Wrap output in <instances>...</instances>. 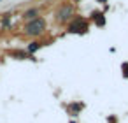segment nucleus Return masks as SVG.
Returning <instances> with one entry per match:
<instances>
[{
	"label": "nucleus",
	"instance_id": "obj_1",
	"mask_svg": "<svg viewBox=\"0 0 128 123\" xmlns=\"http://www.w3.org/2000/svg\"><path fill=\"white\" fill-rule=\"evenodd\" d=\"M76 14H77L76 4H72V2H62V4L54 9V13H53L54 21H56L58 25H62V27H67V25L74 20Z\"/></svg>",
	"mask_w": 128,
	"mask_h": 123
},
{
	"label": "nucleus",
	"instance_id": "obj_2",
	"mask_svg": "<svg viewBox=\"0 0 128 123\" xmlns=\"http://www.w3.org/2000/svg\"><path fill=\"white\" fill-rule=\"evenodd\" d=\"M48 32V21L46 18L39 16L35 20H30V21H25V27H23V34L30 39H39L42 37L44 34Z\"/></svg>",
	"mask_w": 128,
	"mask_h": 123
},
{
	"label": "nucleus",
	"instance_id": "obj_3",
	"mask_svg": "<svg viewBox=\"0 0 128 123\" xmlns=\"http://www.w3.org/2000/svg\"><path fill=\"white\" fill-rule=\"evenodd\" d=\"M67 32L68 34H76V35H84L90 32V20L84 18V16H79L76 14L74 20L67 25Z\"/></svg>",
	"mask_w": 128,
	"mask_h": 123
},
{
	"label": "nucleus",
	"instance_id": "obj_4",
	"mask_svg": "<svg viewBox=\"0 0 128 123\" xmlns=\"http://www.w3.org/2000/svg\"><path fill=\"white\" fill-rule=\"evenodd\" d=\"M90 20H91V21L95 23V27H98V28L105 27V14L100 13V11H93L91 16H90Z\"/></svg>",
	"mask_w": 128,
	"mask_h": 123
},
{
	"label": "nucleus",
	"instance_id": "obj_5",
	"mask_svg": "<svg viewBox=\"0 0 128 123\" xmlns=\"http://www.w3.org/2000/svg\"><path fill=\"white\" fill-rule=\"evenodd\" d=\"M40 48H44V42H40L39 39H32V41L26 44V49H25V51H26V53L32 56V55H35V53H37Z\"/></svg>",
	"mask_w": 128,
	"mask_h": 123
},
{
	"label": "nucleus",
	"instance_id": "obj_6",
	"mask_svg": "<svg viewBox=\"0 0 128 123\" xmlns=\"http://www.w3.org/2000/svg\"><path fill=\"white\" fill-rule=\"evenodd\" d=\"M40 16V11L37 9V7H28L23 14H21V18L25 20V21H30V20H35V18H39Z\"/></svg>",
	"mask_w": 128,
	"mask_h": 123
},
{
	"label": "nucleus",
	"instance_id": "obj_7",
	"mask_svg": "<svg viewBox=\"0 0 128 123\" xmlns=\"http://www.w3.org/2000/svg\"><path fill=\"white\" fill-rule=\"evenodd\" d=\"M9 55H11V56H14L16 60H26V58H32L26 51H11Z\"/></svg>",
	"mask_w": 128,
	"mask_h": 123
},
{
	"label": "nucleus",
	"instance_id": "obj_8",
	"mask_svg": "<svg viewBox=\"0 0 128 123\" xmlns=\"http://www.w3.org/2000/svg\"><path fill=\"white\" fill-rule=\"evenodd\" d=\"M2 16H4V18H2V27L7 28V27L11 25V14H2Z\"/></svg>",
	"mask_w": 128,
	"mask_h": 123
},
{
	"label": "nucleus",
	"instance_id": "obj_9",
	"mask_svg": "<svg viewBox=\"0 0 128 123\" xmlns=\"http://www.w3.org/2000/svg\"><path fill=\"white\" fill-rule=\"evenodd\" d=\"M121 70H123V77L128 79V62H123L121 63Z\"/></svg>",
	"mask_w": 128,
	"mask_h": 123
},
{
	"label": "nucleus",
	"instance_id": "obj_10",
	"mask_svg": "<svg viewBox=\"0 0 128 123\" xmlns=\"http://www.w3.org/2000/svg\"><path fill=\"white\" fill-rule=\"evenodd\" d=\"M98 4H107V0H98Z\"/></svg>",
	"mask_w": 128,
	"mask_h": 123
},
{
	"label": "nucleus",
	"instance_id": "obj_11",
	"mask_svg": "<svg viewBox=\"0 0 128 123\" xmlns=\"http://www.w3.org/2000/svg\"><path fill=\"white\" fill-rule=\"evenodd\" d=\"M0 2H2V0H0Z\"/></svg>",
	"mask_w": 128,
	"mask_h": 123
},
{
	"label": "nucleus",
	"instance_id": "obj_12",
	"mask_svg": "<svg viewBox=\"0 0 128 123\" xmlns=\"http://www.w3.org/2000/svg\"><path fill=\"white\" fill-rule=\"evenodd\" d=\"M72 123H74V121H72Z\"/></svg>",
	"mask_w": 128,
	"mask_h": 123
}]
</instances>
